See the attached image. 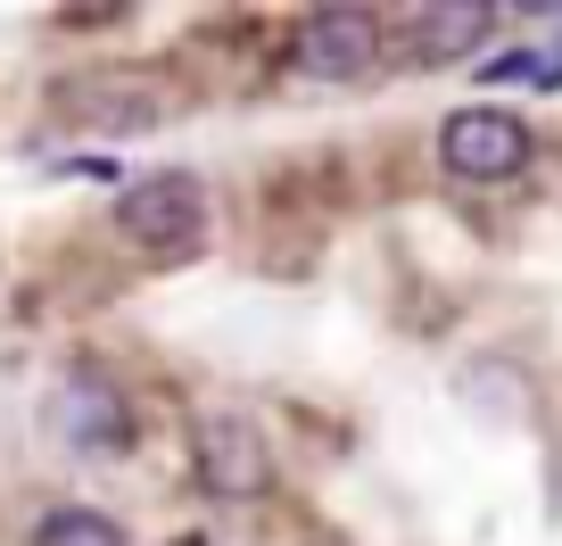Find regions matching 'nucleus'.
<instances>
[{
	"instance_id": "7ed1b4c3",
	"label": "nucleus",
	"mask_w": 562,
	"mask_h": 546,
	"mask_svg": "<svg viewBox=\"0 0 562 546\" xmlns=\"http://www.w3.org/2000/svg\"><path fill=\"white\" fill-rule=\"evenodd\" d=\"M199 489L224 497V505H248V497L273 489V447L248 414H207L199 423Z\"/></svg>"
},
{
	"instance_id": "20e7f679",
	"label": "nucleus",
	"mask_w": 562,
	"mask_h": 546,
	"mask_svg": "<svg viewBox=\"0 0 562 546\" xmlns=\"http://www.w3.org/2000/svg\"><path fill=\"white\" fill-rule=\"evenodd\" d=\"M372 51H381V34H372V18H356V9H315V18L299 25V42H290L299 75H315V83H356V75L372 67Z\"/></svg>"
},
{
	"instance_id": "423d86ee",
	"label": "nucleus",
	"mask_w": 562,
	"mask_h": 546,
	"mask_svg": "<svg viewBox=\"0 0 562 546\" xmlns=\"http://www.w3.org/2000/svg\"><path fill=\"white\" fill-rule=\"evenodd\" d=\"M34 546H124V530L108 522V513H91V505H58V513H42Z\"/></svg>"
},
{
	"instance_id": "f257e3e1",
	"label": "nucleus",
	"mask_w": 562,
	"mask_h": 546,
	"mask_svg": "<svg viewBox=\"0 0 562 546\" xmlns=\"http://www.w3.org/2000/svg\"><path fill=\"white\" fill-rule=\"evenodd\" d=\"M439 158H447L456 182H513L529 166V133L505 108H456L439 124Z\"/></svg>"
},
{
	"instance_id": "f03ea898",
	"label": "nucleus",
	"mask_w": 562,
	"mask_h": 546,
	"mask_svg": "<svg viewBox=\"0 0 562 546\" xmlns=\"http://www.w3.org/2000/svg\"><path fill=\"white\" fill-rule=\"evenodd\" d=\"M116 232L140 248H191L207 232V182L199 175H149L116 199Z\"/></svg>"
},
{
	"instance_id": "39448f33",
	"label": "nucleus",
	"mask_w": 562,
	"mask_h": 546,
	"mask_svg": "<svg viewBox=\"0 0 562 546\" xmlns=\"http://www.w3.org/2000/svg\"><path fill=\"white\" fill-rule=\"evenodd\" d=\"M50 423L67 447H91V456H108V447L133 439V414H124V398L100 381V372H67L50 398Z\"/></svg>"
},
{
	"instance_id": "0eeeda50",
	"label": "nucleus",
	"mask_w": 562,
	"mask_h": 546,
	"mask_svg": "<svg viewBox=\"0 0 562 546\" xmlns=\"http://www.w3.org/2000/svg\"><path fill=\"white\" fill-rule=\"evenodd\" d=\"M480 25H488V9H430V18H422V42H414V51H422V58H472Z\"/></svg>"
}]
</instances>
